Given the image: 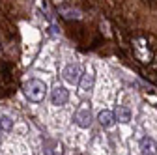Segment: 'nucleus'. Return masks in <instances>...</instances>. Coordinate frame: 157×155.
<instances>
[{
  "mask_svg": "<svg viewBox=\"0 0 157 155\" xmlns=\"http://www.w3.org/2000/svg\"><path fill=\"white\" fill-rule=\"evenodd\" d=\"M62 77H64V81L69 82V84H78L82 79V67L78 66V64H67L62 71Z\"/></svg>",
  "mask_w": 157,
  "mask_h": 155,
  "instance_id": "f03ea898",
  "label": "nucleus"
},
{
  "mask_svg": "<svg viewBox=\"0 0 157 155\" xmlns=\"http://www.w3.org/2000/svg\"><path fill=\"white\" fill-rule=\"evenodd\" d=\"M67 99H69V92H67L64 86H56V88L51 92V103H52L54 107H62V105H66Z\"/></svg>",
  "mask_w": 157,
  "mask_h": 155,
  "instance_id": "20e7f679",
  "label": "nucleus"
},
{
  "mask_svg": "<svg viewBox=\"0 0 157 155\" xmlns=\"http://www.w3.org/2000/svg\"><path fill=\"white\" fill-rule=\"evenodd\" d=\"M94 82H95V77H94V73H84L78 84H81V90H82V92H90V90L94 88Z\"/></svg>",
  "mask_w": 157,
  "mask_h": 155,
  "instance_id": "6e6552de",
  "label": "nucleus"
},
{
  "mask_svg": "<svg viewBox=\"0 0 157 155\" xmlns=\"http://www.w3.org/2000/svg\"><path fill=\"white\" fill-rule=\"evenodd\" d=\"M97 120H99L101 127L109 129V127H112V125H114V122H116V114H114L112 110H101V112H99V116H97Z\"/></svg>",
  "mask_w": 157,
  "mask_h": 155,
  "instance_id": "423d86ee",
  "label": "nucleus"
},
{
  "mask_svg": "<svg viewBox=\"0 0 157 155\" xmlns=\"http://www.w3.org/2000/svg\"><path fill=\"white\" fill-rule=\"evenodd\" d=\"M139 148H140L142 155H157V142L151 137H142Z\"/></svg>",
  "mask_w": 157,
  "mask_h": 155,
  "instance_id": "39448f33",
  "label": "nucleus"
},
{
  "mask_svg": "<svg viewBox=\"0 0 157 155\" xmlns=\"http://www.w3.org/2000/svg\"><path fill=\"white\" fill-rule=\"evenodd\" d=\"M92 120H94V116H92V110L88 107H82L75 112V123L82 129H88L92 125Z\"/></svg>",
  "mask_w": 157,
  "mask_h": 155,
  "instance_id": "7ed1b4c3",
  "label": "nucleus"
},
{
  "mask_svg": "<svg viewBox=\"0 0 157 155\" xmlns=\"http://www.w3.org/2000/svg\"><path fill=\"white\" fill-rule=\"evenodd\" d=\"M23 90H25V95L28 97V101H32V103H41L45 99V95H47V86H45L43 81H39V79L26 81Z\"/></svg>",
  "mask_w": 157,
  "mask_h": 155,
  "instance_id": "f257e3e1",
  "label": "nucleus"
},
{
  "mask_svg": "<svg viewBox=\"0 0 157 155\" xmlns=\"http://www.w3.org/2000/svg\"><path fill=\"white\" fill-rule=\"evenodd\" d=\"M11 129H13V120L10 116H0V131L10 133Z\"/></svg>",
  "mask_w": 157,
  "mask_h": 155,
  "instance_id": "1a4fd4ad",
  "label": "nucleus"
},
{
  "mask_svg": "<svg viewBox=\"0 0 157 155\" xmlns=\"http://www.w3.org/2000/svg\"><path fill=\"white\" fill-rule=\"evenodd\" d=\"M114 114H116V120L122 122V123H129V122H131V110H129L127 107H124V105L118 107Z\"/></svg>",
  "mask_w": 157,
  "mask_h": 155,
  "instance_id": "0eeeda50",
  "label": "nucleus"
}]
</instances>
